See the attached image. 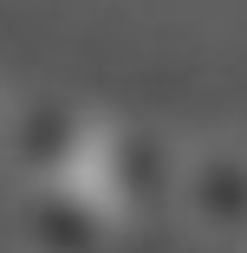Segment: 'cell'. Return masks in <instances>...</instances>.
Here are the masks:
<instances>
[{
  "instance_id": "1",
  "label": "cell",
  "mask_w": 247,
  "mask_h": 253,
  "mask_svg": "<svg viewBox=\"0 0 247 253\" xmlns=\"http://www.w3.org/2000/svg\"><path fill=\"white\" fill-rule=\"evenodd\" d=\"M182 156L189 149L169 130H156V124L98 130L91 136V163H85V188L104 201L117 221H163V214H176Z\"/></svg>"
},
{
  "instance_id": "5",
  "label": "cell",
  "mask_w": 247,
  "mask_h": 253,
  "mask_svg": "<svg viewBox=\"0 0 247 253\" xmlns=\"http://www.w3.org/2000/svg\"><path fill=\"white\" fill-rule=\"evenodd\" d=\"M0 111H7V97H0Z\"/></svg>"
},
{
  "instance_id": "4",
  "label": "cell",
  "mask_w": 247,
  "mask_h": 253,
  "mask_svg": "<svg viewBox=\"0 0 247 253\" xmlns=\"http://www.w3.org/2000/svg\"><path fill=\"white\" fill-rule=\"evenodd\" d=\"M117 214L98 201L85 182H46V188H20V253H104L111 247Z\"/></svg>"
},
{
  "instance_id": "3",
  "label": "cell",
  "mask_w": 247,
  "mask_h": 253,
  "mask_svg": "<svg viewBox=\"0 0 247 253\" xmlns=\"http://www.w3.org/2000/svg\"><path fill=\"white\" fill-rule=\"evenodd\" d=\"M176 214L221 247L247 240V143H202L182 156Z\"/></svg>"
},
{
  "instance_id": "2",
  "label": "cell",
  "mask_w": 247,
  "mask_h": 253,
  "mask_svg": "<svg viewBox=\"0 0 247 253\" xmlns=\"http://www.w3.org/2000/svg\"><path fill=\"white\" fill-rule=\"evenodd\" d=\"M91 117L72 97L33 91L20 104L0 111V163L20 175V188H46V182H85L91 163Z\"/></svg>"
}]
</instances>
